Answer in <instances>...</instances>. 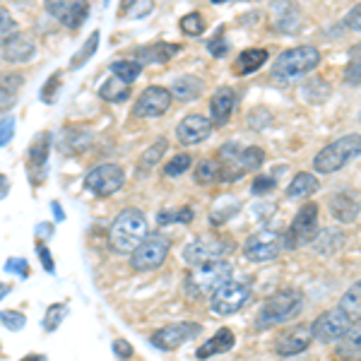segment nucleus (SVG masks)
<instances>
[{
    "instance_id": "nucleus-1",
    "label": "nucleus",
    "mask_w": 361,
    "mask_h": 361,
    "mask_svg": "<svg viewBox=\"0 0 361 361\" xmlns=\"http://www.w3.org/2000/svg\"><path fill=\"white\" fill-rule=\"evenodd\" d=\"M320 61L323 56L316 46H294L277 56L275 66H272V80H277L279 85H289L313 73L320 66Z\"/></svg>"
},
{
    "instance_id": "nucleus-2",
    "label": "nucleus",
    "mask_w": 361,
    "mask_h": 361,
    "mask_svg": "<svg viewBox=\"0 0 361 361\" xmlns=\"http://www.w3.org/2000/svg\"><path fill=\"white\" fill-rule=\"evenodd\" d=\"M147 234V219L140 209H121L109 229V246L114 253H133Z\"/></svg>"
},
{
    "instance_id": "nucleus-3",
    "label": "nucleus",
    "mask_w": 361,
    "mask_h": 361,
    "mask_svg": "<svg viewBox=\"0 0 361 361\" xmlns=\"http://www.w3.org/2000/svg\"><path fill=\"white\" fill-rule=\"evenodd\" d=\"M234 275V265L229 260H214V263L197 265L185 275L183 289L188 299H202V296H212L222 284H226Z\"/></svg>"
},
{
    "instance_id": "nucleus-4",
    "label": "nucleus",
    "mask_w": 361,
    "mask_h": 361,
    "mask_svg": "<svg viewBox=\"0 0 361 361\" xmlns=\"http://www.w3.org/2000/svg\"><path fill=\"white\" fill-rule=\"evenodd\" d=\"M301 311H304V294L296 292V289H284V292H277L263 304L258 318H255V328L263 330L279 323H287L294 316H299Z\"/></svg>"
},
{
    "instance_id": "nucleus-5",
    "label": "nucleus",
    "mask_w": 361,
    "mask_h": 361,
    "mask_svg": "<svg viewBox=\"0 0 361 361\" xmlns=\"http://www.w3.org/2000/svg\"><path fill=\"white\" fill-rule=\"evenodd\" d=\"M361 152V140L357 133L352 135H342L335 142L325 145L320 152L313 157V169L318 173H335L342 166H347L352 159H357Z\"/></svg>"
},
{
    "instance_id": "nucleus-6",
    "label": "nucleus",
    "mask_w": 361,
    "mask_h": 361,
    "mask_svg": "<svg viewBox=\"0 0 361 361\" xmlns=\"http://www.w3.org/2000/svg\"><path fill=\"white\" fill-rule=\"evenodd\" d=\"M169 250H171V238L164 234H147L142 238V243L130 253V267L137 272H149L157 270L159 265H164Z\"/></svg>"
},
{
    "instance_id": "nucleus-7",
    "label": "nucleus",
    "mask_w": 361,
    "mask_h": 361,
    "mask_svg": "<svg viewBox=\"0 0 361 361\" xmlns=\"http://www.w3.org/2000/svg\"><path fill=\"white\" fill-rule=\"evenodd\" d=\"M318 236V205L316 202H304L299 212L294 214V222L289 224V231L282 234L284 248H301L311 243Z\"/></svg>"
},
{
    "instance_id": "nucleus-8",
    "label": "nucleus",
    "mask_w": 361,
    "mask_h": 361,
    "mask_svg": "<svg viewBox=\"0 0 361 361\" xmlns=\"http://www.w3.org/2000/svg\"><path fill=\"white\" fill-rule=\"evenodd\" d=\"M284 248L282 234L277 229H260L250 234L243 243V255L250 263H270Z\"/></svg>"
},
{
    "instance_id": "nucleus-9",
    "label": "nucleus",
    "mask_w": 361,
    "mask_h": 361,
    "mask_svg": "<svg viewBox=\"0 0 361 361\" xmlns=\"http://www.w3.org/2000/svg\"><path fill=\"white\" fill-rule=\"evenodd\" d=\"M248 299H250V284L238 282V279H229V282L222 284L212 294L209 306H212L214 316H234L236 311H241L246 306Z\"/></svg>"
},
{
    "instance_id": "nucleus-10",
    "label": "nucleus",
    "mask_w": 361,
    "mask_h": 361,
    "mask_svg": "<svg viewBox=\"0 0 361 361\" xmlns=\"http://www.w3.org/2000/svg\"><path fill=\"white\" fill-rule=\"evenodd\" d=\"M126 183V171L118 164H99L90 169L85 176V188L97 197H109L121 190Z\"/></svg>"
},
{
    "instance_id": "nucleus-11",
    "label": "nucleus",
    "mask_w": 361,
    "mask_h": 361,
    "mask_svg": "<svg viewBox=\"0 0 361 361\" xmlns=\"http://www.w3.org/2000/svg\"><path fill=\"white\" fill-rule=\"evenodd\" d=\"M231 250V243L224 241L219 236H200L195 241H190L188 246L183 248V260L188 265H205V263H214V260H224V255Z\"/></svg>"
},
{
    "instance_id": "nucleus-12",
    "label": "nucleus",
    "mask_w": 361,
    "mask_h": 361,
    "mask_svg": "<svg viewBox=\"0 0 361 361\" xmlns=\"http://www.w3.org/2000/svg\"><path fill=\"white\" fill-rule=\"evenodd\" d=\"M349 328H352V320H349L347 313L340 311V308H330V311H323L313 320L311 335H313V340L323 342V345H330V342H340L342 337L347 335Z\"/></svg>"
},
{
    "instance_id": "nucleus-13",
    "label": "nucleus",
    "mask_w": 361,
    "mask_h": 361,
    "mask_svg": "<svg viewBox=\"0 0 361 361\" xmlns=\"http://www.w3.org/2000/svg\"><path fill=\"white\" fill-rule=\"evenodd\" d=\"M200 325L197 323H176V325H166V328L157 330L152 335V345L159 347L161 352H173L180 345H185L188 340L200 335Z\"/></svg>"
},
{
    "instance_id": "nucleus-14",
    "label": "nucleus",
    "mask_w": 361,
    "mask_h": 361,
    "mask_svg": "<svg viewBox=\"0 0 361 361\" xmlns=\"http://www.w3.org/2000/svg\"><path fill=\"white\" fill-rule=\"evenodd\" d=\"M49 152H51V133H39L34 137V142L29 145V152H27V171H29V180L32 185H42V180L46 178V161H49Z\"/></svg>"
},
{
    "instance_id": "nucleus-15",
    "label": "nucleus",
    "mask_w": 361,
    "mask_h": 361,
    "mask_svg": "<svg viewBox=\"0 0 361 361\" xmlns=\"http://www.w3.org/2000/svg\"><path fill=\"white\" fill-rule=\"evenodd\" d=\"M171 102L173 99L166 87L152 85L140 94L135 104V116H140V118H157V116L166 114L171 109Z\"/></svg>"
},
{
    "instance_id": "nucleus-16",
    "label": "nucleus",
    "mask_w": 361,
    "mask_h": 361,
    "mask_svg": "<svg viewBox=\"0 0 361 361\" xmlns=\"http://www.w3.org/2000/svg\"><path fill=\"white\" fill-rule=\"evenodd\" d=\"M313 335L308 325H296L292 330H284L282 335L277 337L275 342V352L279 357H294V354H301L311 347Z\"/></svg>"
},
{
    "instance_id": "nucleus-17",
    "label": "nucleus",
    "mask_w": 361,
    "mask_h": 361,
    "mask_svg": "<svg viewBox=\"0 0 361 361\" xmlns=\"http://www.w3.org/2000/svg\"><path fill=\"white\" fill-rule=\"evenodd\" d=\"M46 10H49V15H54L56 20L68 29L82 27L87 15H90V5L80 3V0H70V3H58V0H54V3L46 5Z\"/></svg>"
},
{
    "instance_id": "nucleus-18",
    "label": "nucleus",
    "mask_w": 361,
    "mask_h": 361,
    "mask_svg": "<svg viewBox=\"0 0 361 361\" xmlns=\"http://www.w3.org/2000/svg\"><path fill=\"white\" fill-rule=\"evenodd\" d=\"M209 133H212V123H209V118H205L202 114H190V116H185V118L180 121L178 128H176L178 142H180V145H185V147L202 142V140H207V137H209Z\"/></svg>"
},
{
    "instance_id": "nucleus-19",
    "label": "nucleus",
    "mask_w": 361,
    "mask_h": 361,
    "mask_svg": "<svg viewBox=\"0 0 361 361\" xmlns=\"http://www.w3.org/2000/svg\"><path fill=\"white\" fill-rule=\"evenodd\" d=\"M236 109V92L231 87H219L209 99V114H212V128H224L231 121V114Z\"/></svg>"
},
{
    "instance_id": "nucleus-20",
    "label": "nucleus",
    "mask_w": 361,
    "mask_h": 361,
    "mask_svg": "<svg viewBox=\"0 0 361 361\" xmlns=\"http://www.w3.org/2000/svg\"><path fill=\"white\" fill-rule=\"evenodd\" d=\"M330 214L340 224H354L359 219V195L354 190H342L330 197Z\"/></svg>"
},
{
    "instance_id": "nucleus-21",
    "label": "nucleus",
    "mask_w": 361,
    "mask_h": 361,
    "mask_svg": "<svg viewBox=\"0 0 361 361\" xmlns=\"http://www.w3.org/2000/svg\"><path fill=\"white\" fill-rule=\"evenodd\" d=\"M34 54H37V46H34L32 39L20 32L3 44V56L8 63H29L34 58Z\"/></svg>"
},
{
    "instance_id": "nucleus-22",
    "label": "nucleus",
    "mask_w": 361,
    "mask_h": 361,
    "mask_svg": "<svg viewBox=\"0 0 361 361\" xmlns=\"http://www.w3.org/2000/svg\"><path fill=\"white\" fill-rule=\"evenodd\" d=\"M234 342H236V337H234V333H231V328H219L217 333L205 342V345L197 349L195 357L200 361H205L209 357H214V354H224L234 347Z\"/></svg>"
},
{
    "instance_id": "nucleus-23",
    "label": "nucleus",
    "mask_w": 361,
    "mask_h": 361,
    "mask_svg": "<svg viewBox=\"0 0 361 361\" xmlns=\"http://www.w3.org/2000/svg\"><path fill=\"white\" fill-rule=\"evenodd\" d=\"M180 51L178 44H152V46H142V49H135V56L140 66H145V63H169L171 61V56H176Z\"/></svg>"
},
{
    "instance_id": "nucleus-24",
    "label": "nucleus",
    "mask_w": 361,
    "mask_h": 361,
    "mask_svg": "<svg viewBox=\"0 0 361 361\" xmlns=\"http://www.w3.org/2000/svg\"><path fill=\"white\" fill-rule=\"evenodd\" d=\"M202 92V80L195 78V75H183V78H176L169 87V94L171 99H178V102H193V99L200 97Z\"/></svg>"
},
{
    "instance_id": "nucleus-25",
    "label": "nucleus",
    "mask_w": 361,
    "mask_h": 361,
    "mask_svg": "<svg viewBox=\"0 0 361 361\" xmlns=\"http://www.w3.org/2000/svg\"><path fill=\"white\" fill-rule=\"evenodd\" d=\"M267 58H270V54H267L265 49H246L241 51L234 63V73L236 75H250L255 73V70H260L267 63Z\"/></svg>"
},
{
    "instance_id": "nucleus-26",
    "label": "nucleus",
    "mask_w": 361,
    "mask_h": 361,
    "mask_svg": "<svg viewBox=\"0 0 361 361\" xmlns=\"http://www.w3.org/2000/svg\"><path fill=\"white\" fill-rule=\"evenodd\" d=\"M318 188H320V180L313 176V173L301 171V173H296L292 178V183L287 185V197L289 200H301V197L313 195Z\"/></svg>"
},
{
    "instance_id": "nucleus-27",
    "label": "nucleus",
    "mask_w": 361,
    "mask_h": 361,
    "mask_svg": "<svg viewBox=\"0 0 361 361\" xmlns=\"http://www.w3.org/2000/svg\"><path fill=\"white\" fill-rule=\"evenodd\" d=\"M22 87L20 75H8V78H0V114L10 111L17 104V90Z\"/></svg>"
},
{
    "instance_id": "nucleus-28",
    "label": "nucleus",
    "mask_w": 361,
    "mask_h": 361,
    "mask_svg": "<svg viewBox=\"0 0 361 361\" xmlns=\"http://www.w3.org/2000/svg\"><path fill=\"white\" fill-rule=\"evenodd\" d=\"M130 94H133L130 87L123 85L121 80H116V78L106 80V82L99 87V97H102L104 102H111V104H123V102L130 99Z\"/></svg>"
},
{
    "instance_id": "nucleus-29",
    "label": "nucleus",
    "mask_w": 361,
    "mask_h": 361,
    "mask_svg": "<svg viewBox=\"0 0 361 361\" xmlns=\"http://www.w3.org/2000/svg\"><path fill=\"white\" fill-rule=\"evenodd\" d=\"M90 142H92L90 133H85L82 128H68L66 140H61V149H66L68 154H78L90 147Z\"/></svg>"
},
{
    "instance_id": "nucleus-30",
    "label": "nucleus",
    "mask_w": 361,
    "mask_h": 361,
    "mask_svg": "<svg viewBox=\"0 0 361 361\" xmlns=\"http://www.w3.org/2000/svg\"><path fill=\"white\" fill-rule=\"evenodd\" d=\"M359 289H361V284L359 282H354L352 287L347 289V294L342 296V301H340V311H345L349 320H354L357 323L359 316H361V294H359Z\"/></svg>"
},
{
    "instance_id": "nucleus-31",
    "label": "nucleus",
    "mask_w": 361,
    "mask_h": 361,
    "mask_svg": "<svg viewBox=\"0 0 361 361\" xmlns=\"http://www.w3.org/2000/svg\"><path fill=\"white\" fill-rule=\"evenodd\" d=\"M111 73L116 80H121L123 85L130 87L137 80V75L142 73V66L135 61H116V63H111Z\"/></svg>"
},
{
    "instance_id": "nucleus-32",
    "label": "nucleus",
    "mask_w": 361,
    "mask_h": 361,
    "mask_svg": "<svg viewBox=\"0 0 361 361\" xmlns=\"http://www.w3.org/2000/svg\"><path fill=\"white\" fill-rule=\"evenodd\" d=\"M166 147H169V142L164 137H159L157 142L152 145L149 149H145L142 157H140V164H137V171H149V169H154L157 164H159V159L164 157L166 152Z\"/></svg>"
},
{
    "instance_id": "nucleus-33",
    "label": "nucleus",
    "mask_w": 361,
    "mask_h": 361,
    "mask_svg": "<svg viewBox=\"0 0 361 361\" xmlns=\"http://www.w3.org/2000/svg\"><path fill=\"white\" fill-rule=\"evenodd\" d=\"M241 209V202L238 200H234V197H222V202L219 205H214V209H212V214H209V222L212 224H224L226 219H231L234 214Z\"/></svg>"
},
{
    "instance_id": "nucleus-34",
    "label": "nucleus",
    "mask_w": 361,
    "mask_h": 361,
    "mask_svg": "<svg viewBox=\"0 0 361 361\" xmlns=\"http://www.w3.org/2000/svg\"><path fill=\"white\" fill-rule=\"evenodd\" d=\"M359 325H354V328H349L347 330V335L340 340V347H337V359H352V357H357L359 354Z\"/></svg>"
},
{
    "instance_id": "nucleus-35",
    "label": "nucleus",
    "mask_w": 361,
    "mask_h": 361,
    "mask_svg": "<svg viewBox=\"0 0 361 361\" xmlns=\"http://www.w3.org/2000/svg\"><path fill=\"white\" fill-rule=\"evenodd\" d=\"M195 183L200 185H207V183H214V180H219V161L217 159H202L197 161L195 166Z\"/></svg>"
},
{
    "instance_id": "nucleus-36",
    "label": "nucleus",
    "mask_w": 361,
    "mask_h": 361,
    "mask_svg": "<svg viewBox=\"0 0 361 361\" xmlns=\"http://www.w3.org/2000/svg\"><path fill=\"white\" fill-rule=\"evenodd\" d=\"M99 39H102V32H99V29H94V32L90 34V39H87V42H85L82 49H80L78 54L73 56V63H70V70H78L80 66H85V63L97 54Z\"/></svg>"
},
{
    "instance_id": "nucleus-37",
    "label": "nucleus",
    "mask_w": 361,
    "mask_h": 361,
    "mask_svg": "<svg viewBox=\"0 0 361 361\" xmlns=\"http://www.w3.org/2000/svg\"><path fill=\"white\" fill-rule=\"evenodd\" d=\"M66 316H68V306L66 304H51L49 311H46L44 320H42L44 330H46V333H56L58 325L63 323V318H66Z\"/></svg>"
},
{
    "instance_id": "nucleus-38",
    "label": "nucleus",
    "mask_w": 361,
    "mask_h": 361,
    "mask_svg": "<svg viewBox=\"0 0 361 361\" xmlns=\"http://www.w3.org/2000/svg\"><path fill=\"white\" fill-rule=\"evenodd\" d=\"M180 32L185 34V37H200L202 32H205V20H202L200 13H188L180 17Z\"/></svg>"
},
{
    "instance_id": "nucleus-39",
    "label": "nucleus",
    "mask_w": 361,
    "mask_h": 361,
    "mask_svg": "<svg viewBox=\"0 0 361 361\" xmlns=\"http://www.w3.org/2000/svg\"><path fill=\"white\" fill-rule=\"evenodd\" d=\"M157 222L159 224H190L193 222V207H180V209H173V212H159L157 214Z\"/></svg>"
},
{
    "instance_id": "nucleus-40",
    "label": "nucleus",
    "mask_w": 361,
    "mask_h": 361,
    "mask_svg": "<svg viewBox=\"0 0 361 361\" xmlns=\"http://www.w3.org/2000/svg\"><path fill=\"white\" fill-rule=\"evenodd\" d=\"M190 166H193V159H190V154H176L164 166V173H166L169 178H176V176H180V173L188 171Z\"/></svg>"
},
{
    "instance_id": "nucleus-41",
    "label": "nucleus",
    "mask_w": 361,
    "mask_h": 361,
    "mask_svg": "<svg viewBox=\"0 0 361 361\" xmlns=\"http://www.w3.org/2000/svg\"><path fill=\"white\" fill-rule=\"evenodd\" d=\"M0 323H3L8 330H13V333H20V330L27 325V316H25V313H20V311L8 308V311H0Z\"/></svg>"
},
{
    "instance_id": "nucleus-42",
    "label": "nucleus",
    "mask_w": 361,
    "mask_h": 361,
    "mask_svg": "<svg viewBox=\"0 0 361 361\" xmlns=\"http://www.w3.org/2000/svg\"><path fill=\"white\" fill-rule=\"evenodd\" d=\"M63 73H54L49 78V82H46L42 87V102L44 104H54L56 102V94H58V90H61V85H63Z\"/></svg>"
},
{
    "instance_id": "nucleus-43",
    "label": "nucleus",
    "mask_w": 361,
    "mask_h": 361,
    "mask_svg": "<svg viewBox=\"0 0 361 361\" xmlns=\"http://www.w3.org/2000/svg\"><path fill=\"white\" fill-rule=\"evenodd\" d=\"M15 34H17V22L13 20V15L0 10V46L8 42L10 37H15Z\"/></svg>"
},
{
    "instance_id": "nucleus-44",
    "label": "nucleus",
    "mask_w": 361,
    "mask_h": 361,
    "mask_svg": "<svg viewBox=\"0 0 361 361\" xmlns=\"http://www.w3.org/2000/svg\"><path fill=\"white\" fill-rule=\"evenodd\" d=\"M13 137H15V118L13 116H5V118L0 121V147L13 142Z\"/></svg>"
},
{
    "instance_id": "nucleus-45",
    "label": "nucleus",
    "mask_w": 361,
    "mask_h": 361,
    "mask_svg": "<svg viewBox=\"0 0 361 361\" xmlns=\"http://www.w3.org/2000/svg\"><path fill=\"white\" fill-rule=\"evenodd\" d=\"M207 51L212 54L214 58H224L226 54H229V42H226L224 37H212L207 42Z\"/></svg>"
},
{
    "instance_id": "nucleus-46",
    "label": "nucleus",
    "mask_w": 361,
    "mask_h": 361,
    "mask_svg": "<svg viewBox=\"0 0 361 361\" xmlns=\"http://www.w3.org/2000/svg\"><path fill=\"white\" fill-rule=\"evenodd\" d=\"M277 185V178L275 176H255V180H253V193L255 195H265L267 190H272Z\"/></svg>"
},
{
    "instance_id": "nucleus-47",
    "label": "nucleus",
    "mask_w": 361,
    "mask_h": 361,
    "mask_svg": "<svg viewBox=\"0 0 361 361\" xmlns=\"http://www.w3.org/2000/svg\"><path fill=\"white\" fill-rule=\"evenodd\" d=\"M5 272H15L20 277H29V263L25 258H10L5 263Z\"/></svg>"
},
{
    "instance_id": "nucleus-48",
    "label": "nucleus",
    "mask_w": 361,
    "mask_h": 361,
    "mask_svg": "<svg viewBox=\"0 0 361 361\" xmlns=\"http://www.w3.org/2000/svg\"><path fill=\"white\" fill-rule=\"evenodd\" d=\"M114 354L118 357L121 361H128L135 357V349H133V345L128 340H116L114 342Z\"/></svg>"
},
{
    "instance_id": "nucleus-49",
    "label": "nucleus",
    "mask_w": 361,
    "mask_h": 361,
    "mask_svg": "<svg viewBox=\"0 0 361 361\" xmlns=\"http://www.w3.org/2000/svg\"><path fill=\"white\" fill-rule=\"evenodd\" d=\"M37 253H39V260H42V265L46 267V272H49V275H56V263H54V258H51V250L46 248L44 243H39Z\"/></svg>"
},
{
    "instance_id": "nucleus-50",
    "label": "nucleus",
    "mask_w": 361,
    "mask_h": 361,
    "mask_svg": "<svg viewBox=\"0 0 361 361\" xmlns=\"http://www.w3.org/2000/svg\"><path fill=\"white\" fill-rule=\"evenodd\" d=\"M359 15H361V5H354V8H352V13H349L347 15V22H345V25L349 27V29H354V32H359Z\"/></svg>"
},
{
    "instance_id": "nucleus-51",
    "label": "nucleus",
    "mask_w": 361,
    "mask_h": 361,
    "mask_svg": "<svg viewBox=\"0 0 361 361\" xmlns=\"http://www.w3.org/2000/svg\"><path fill=\"white\" fill-rule=\"evenodd\" d=\"M8 193H10V178L5 176V173H0V200Z\"/></svg>"
},
{
    "instance_id": "nucleus-52",
    "label": "nucleus",
    "mask_w": 361,
    "mask_h": 361,
    "mask_svg": "<svg viewBox=\"0 0 361 361\" xmlns=\"http://www.w3.org/2000/svg\"><path fill=\"white\" fill-rule=\"evenodd\" d=\"M51 209H54L56 222H63V219H66V212H63V207H61V202H58V200L51 202Z\"/></svg>"
},
{
    "instance_id": "nucleus-53",
    "label": "nucleus",
    "mask_w": 361,
    "mask_h": 361,
    "mask_svg": "<svg viewBox=\"0 0 361 361\" xmlns=\"http://www.w3.org/2000/svg\"><path fill=\"white\" fill-rule=\"evenodd\" d=\"M51 229H54L51 224H39V226H37V231H39L42 236H51Z\"/></svg>"
},
{
    "instance_id": "nucleus-54",
    "label": "nucleus",
    "mask_w": 361,
    "mask_h": 361,
    "mask_svg": "<svg viewBox=\"0 0 361 361\" xmlns=\"http://www.w3.org/2000/svg\"><path fill=\"white\" fill-rule=\"evenodd\" d=\"M10 292H13V287H10V284H5V282H0V299H5Z\"/></svg>"
},
{
    "instance_id": "nucleus-55",
    "label": "nucleus",
    "mask_w": 361,
    "mask_h": 361,
    "mask_svg": "<svg viewBox=\"0 0 361 361\" xmlns=\"http://www.w3.org/2000/svg\"><path fill=\"white\" fill-rule=\"evenodd\" d=\"M20 361H49V359H46L44 354H29V357L20 359Z\"/></svg>"
}]
</instances>
